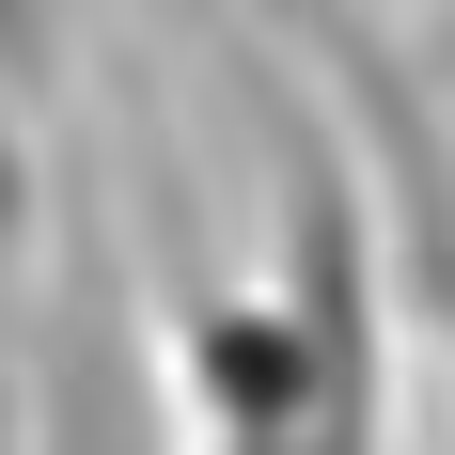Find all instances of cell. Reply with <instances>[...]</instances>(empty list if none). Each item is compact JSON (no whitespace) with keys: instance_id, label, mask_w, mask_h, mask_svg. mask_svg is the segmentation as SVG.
<instances>
[{"instance_id":"3","label":"cell","mask_w":455,"mask_h":455,"mask_svg":"<svg viewBox=\"0 0 455 455\" xmlns=\"http://www.w3.org/2000/svg\"><path fill=\"white\" fill-rule=\"evenodd\" d=\"M0 79H16V94L63 79V0H0Z\"/></svg>"},{"instance_id":"5","label":"cell","mask_w":455,"mask_h":455,"mask_svg":"<svg viewBox=\"0 0 455 455\" xmlns=\"http://www.w3.org/2000/svg\"><path fill=\"white\" fill-rule=\"evenodd\" d=\"M409 47H424V79L455 94V0H424V16H409Z\"/></svg>"},{"instance_id":"4","label":"cell","mask_w":455,"mask_h":455,"mask_svg":"<svg viewBox=\"0 0 455 455\" xmlns=\"http://www.w3.org/2000/svg\"><path fill=\"white\" fill-rule=\"evenodd\" d=\"M0 455H32V377H16V315H0Z\"/></svg>"},{"instance_id":"1","label":"cell","mask_w":455,"mask_h":455,"mask_svg":"<svg viewBox=\"0 0 455 455\" xmlns=\"http://www.w3.org/2000/svg\"><path fill=\"white\" fill-rule=\"evenodd\" d=\"M267 32L330 79V126H346V157L377 188V235H393V315L455 362V94L362 0H267Z\"/></svg>"},{"instance_id":"2","label":"cell","mask_w":455,"mask_h":455,"mask_svg":"<svg viewBox=\"0 0 455 455\" xmlns=\"http://www.w3.org/2000/svg\"><path fill=\"white\" fill-rule=\"evenodd\" d=\"M173 440L188 455H393V362H346L283 315V283H173Z\"/></svg>"}]
</instances>
